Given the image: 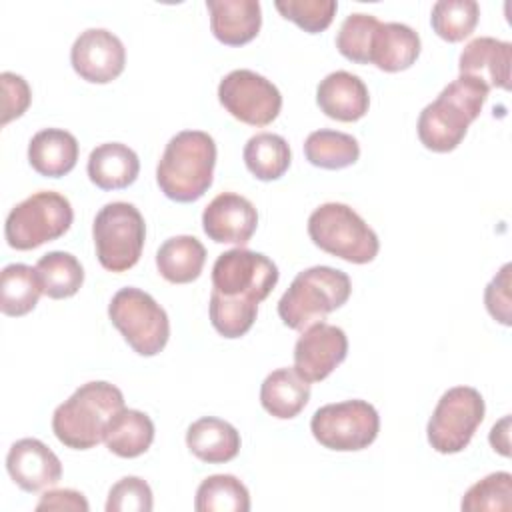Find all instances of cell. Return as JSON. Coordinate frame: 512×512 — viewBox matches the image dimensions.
Segmentation results:
<instances>
[{
    "mask_svg": "<svg viewBox=\"0 0 512 512\" xmlns=\"http://www.w3.org/2000/svg\"><path fill=\"white\" fill-rule=\"evenodd\" d=\"M306 160L324 170H340L352 166L360 158L358 140L338 130H316L310 132L304 142Z\"/></svg>",
    "mask_w": 512,
    "mask_h": 512,
    "instance_id": "29",
    "label": "cell"
},
{
    "mask_svg": "<svg viewBox=\"0 0 512 512\" xmlns=\"http://www.w3.org/2000/svg\"><path fill=\"white\" fill-rule=\"evenodd\" d=\"M352 282L346 272L332 266H312L296 274L278 302L280 320L292 330L322 322L350 298Z\"/></svg>",
    "mask_w": 512,
    "mask_h": 512,
    "instance_id": "4",
    "label": "cell"
},
{
    "mask_svg": "<svg viewBox=\"0 0 512 512\" xmlns=\"http://www.w3.org/2000/svg\"><path fill=\"white\" fill-rule=\"evenodd\" d=\"M420 56V36L416 30L402 22H380L374 42L370 64L384 72H400L410 68Z\"/></svg>",
    "mask_w": 512,
    "mask_h": 512,
    "instance_id": "23",
    "label": "cell"
},
{
    "mask_svg": "<svg viewBox=\"0 0 512 512\" xmlns=\"http://www.w3.org/2000/svg\"><path fill=\"white\" fill-rule=\"evenodd\" d=\"M256 226L258 212L254 204L236 192L218 194L202 212V228L218 244L244 246L250 242Z\"/></svg>",
    "mask_w": 512,
    "mask_h": 512,
    "instance_id": "15",
    "label": "cell"
},
{
    "mask_svg": "<svg viewBox=\"0 0 512 512\" xmlns=\"http://www.w3.org/2000/svg\"><path fill=\"white\" fill-rule=\"evenodd\" d=\"M6 470L24 492L50 488L62 478L60 458L38 438L16 440L8 450Z\"/></svg>",
    "mask_w": 512,
    "mask_h": 512,
    "instance_id": "16",
    "label": "cell"
},
{
    "mask_svg": "<svg viewBox=\"0 0 512 512\" xmlns=\"http://www.w3.org/2000/svg\"><path fill=\"white\" fill-rule=\"evenodd\" d=\"M316 102L328 118L356 122L366 116L370 94L360 76L346 70H336L320 80L316 88Z\"/></svg>",
    "mask_w": 512,
    "mask_h": 512,
    "instance_id": "18",
    "label": "cell"
},
{
    "mask_svg": "<svg viewBox=\"0 0 512 512\" xmlns=\"http://www.w3.org/2000/svg\"><path fill=\"white\" fill-rule=\"evenodd\" d=\"M316 442L336 452L368 448L380 432V416L366 400H344L318 408L310 420Z\"/></svg>",
    "mask_w": 512,
    "mask_h": 512,
    "instance_id": "10",
    "label": "cell"
},
{
    "mask_svg": "<svg viewBox=\"0 0 512 512\" xmlns=\"http://www.w3.org/2000/svg\"><path fill=\"white\" fill-rule=\"evenodd\" d=\"M216 142L208 132L182 130L172 136L156 168V182L174 202H196L212 186Z\"/></svg>",
    "mask_w": 512,
    "mask_h": 512,
    "instance_id": "2",
    "label": "cell"
},
{
    "mask_svg": "<svg viewBox=\"0 0 512 512\" xmlns=\"http://www.w3.org/2000/svg\"><path fill=\"white\" fill-rule=\"evenodd\" d=\"M186 446L202 462L224 464L238 456L240 434L230 422L204 416L188 426Z\"/></svg>",
    "mask_w": 512,
    "mask_h": 512,
    "instance_id": "22",
    "label": "cell"
},
{
    "mask_svg": "<svg viewBox=\"0 0 512 512\" xmlns=\"http://www.w3.org/2000/svg\"><path fill=\"white\" fill-rule=\"evenodd\" d=\"M74 72L92 84L116 80L126 64L122 40L106 28H88L80 32L70 50Z\"/></svg>",
    "mask_w": 512,
    "mask_h": 512,
    "instance_id": "14",
    "label": "cell"
},
{
    "mask_svg": "<svg viewBox=\"0 0 512 512\" xmlns=\"http://www.w3.org/2000/svg\"><path fill=\"white\" fill-rule=\"evenodd\" d=\"M460 508L464 512H508L512 508V474L492 472L472 484Z\"/></svg>",
    "mask_w": 512,
    "mask_h": 512,
    "instance_id": "35",
    "label": "cell"
},
{
    "mask_svg": "<svg viewBox=\"0 0 512 512\" xmlns=\"http://www.w3.org/2000/svg\"><path fill=\"white\" fill-rule=\"evenodd\" d=\"M154 440V422L148 414L122 408L106 426L104 442L108 450L120 458H136L144 454Z\"/></svg>",
    "mask_w": 512,
    "mask_h": 512,
    "instance_id": "26",
    "label": "cell"
},
{
    "mask_svg": "<svg viewBox=\"0 0 512 512\" xmlns=\"http://www.w3.org/2000/svg\"><path fill=\"white\" fill-rule=\"evenodd\" d=\"M34 268L42 284V292L52 300L74 296L84 282V268L70 252H48L36 262Z\"/></svg>",
    "mask_w": 512,
    "mask_h": 512,
    "instance_id": "30",
    "label": "cell"
},
{
    "mask_svg": "<svg viewBox=\"0 0 512 512\" xmlns=\"http://www.w3.org/2000/svg\"><path fill=\"white\" fill-rule=\"evenodd\" d=\"M380 26V20L372 14L354 12L346 16L336 34L338 52L356 64H370L374 34Z\"/></svg>",
    "mask_w": 512,
    "mask_h": 512,
    "instance_id": "34",
    "label": "cell"
},
{
    "mask_svg": "<svg viewBox=\"0 0 512 512\" xmlns=\"http://www.w3.org/2000/svg\"><path fill=\"white\" fill-rule=\"evenodd\" d=\"M74 220L70 200L54 190H40L18 202L4 224L10 248L32 250L68 232Z\"/></svg>",
    "mask_w": 512,
    "mask_h": 512,
    "instance_id": "6",
    "label": "cell"
},
{
    "mask_svg": "<svg viewBox=\"0 0 512 512\" xmlns=\"http://www.w3.org/2000/svg\"><path fill=\"white\" fill-rule=\"evenodd\" d=\"M512 44L492 36L470 40L458 58V70L464 76L482 80L488 88H510Z\"/></svg>",
    "mask_w": 512,
    "mask_h": 512,
    "instance_id": "17",
    "label": "cell"
},
{
    "mask_svg": "<svg viewBox=\"0 0 512 512\" xmlns=\"http://www.w3.org/2000/svg\"><path fill=\"white\" fill-rule=\"evenodd\" d=\"M308 236L324 252L352 264H368L380 250L376 232L348 204L326 202L308 218Z\"/></svg>",
    "mask_w": 512,
    "mask_h": 512,
    "instance_id": "5",
    "label": "cell"
},
{
    "mask_svg": "<svg viewBox=\"0 0 512 512\" xmlns=\"http://www.w3.org/2000/svg\"><path fill=\"white\" fill-rule=\"evenodd\" d=\"M154 506L152 490L138 476L120 478L108 492L106 512H150Z\"/></svg>",
    "mask_w": 512,
    "mask_h": 512,
    "instance_id": "37",
    "label": "cell"
},
{
    "mask_svg": "<svg viewBox=\"0 0 512 512\" xmlns=\"http://www.w3.org/2000/svg\"><path fill=\"white\" fill-rule=\"evenodd\" d=\"M42 284L36 268L28 264H8L0 274V310L6 316H24L38 304Z\"/></svg>",
    "mask_w": 512,
    "mask_h": 512,
    "instance_id": "27",
    "label": "cell"
},
{
    "mask_svg": "<svg viewBox=\"0 0 512 512\" xmlns=\"http://www.w3.org/2000/svg\"><path fill=\"white\" fill-rule=\"evenodd\" d=\"M310 400V382L302 380L294 368H278L270 372L260 386L262 408L280 420L298 416Z\"/></svg>",
    "mask_w": 512,
    "mask_h": 512,
    "instance_id": "24",
    "label": "cell"
},
{
    "mask_svg": "<svg viewBox=\"0 0 512 512\" xmlns=\"http://www.w3.org/2000/svg\"><path fill=\"white\" fill-rule=\"evenodd\" d=\"M92 236L102 268L110 272H126L140 260L146 240V224L134 204L110 202L96 214Z\"/></svg>",
    "mask_w": 512,
    "mask_h": 512,
    "instance_id": "7",
    "label": "cell"
},
{
    "mask_svg": "<svg viewBox=\"0 0 512 512\" xmlns=\"http://www.w3.org/2000/svg\"><path fill=\"white\" fill-rule=\"evenodd\" d=\"M122 408L120 388L104 380L86 382L54 410L52 430L66 448L90 450L104 440L108 422Z\"/></svg>",
    "mask_w": 512,
    "mask_h": 512,
    "instance_id": "3",
    "label": "cell"
},
{
    "mask_svg": "<svg viewBox=\"0 0 512 512\" xmlns=\"http://www.w3.org/2000/svg\"><path fill=\"white\" fill-rule=\"evenodd\" d=\"M274 6L286 20L310 34L326 30L338 10V2L334 0H276Z\"/></svg>",
    "mask_w": 512,
    "mask_h": 512,
    "instance_id": "36",
    "label": "cell"
},
{
    "mask_svg": "<svg viewBox=\"0 0 512 512\" xmlns=\"http://www.w3.org/2000/svg\"><path fill=\"white\" fill-rule=\"evenodd\" d=\"M194 508L198 512H248V488L232 474H214L200 482Z\"/></svg>",
    "mask_w": 512,
    "mask_h": 512,
    "instance_id": "31",
    "label": "cell"
},
{
    "mask_svg": "<svg viewBox=\"0 0 512 512\" xmlns=\"http://www.w3.org/2000/svg\"><path fill=\"white\" fill-rule=\"evenodd\" d=\"M210 30L226 46H242L254 40L262 26L258 0H206Z\"/></svg>",
    "mask_w": 512,
    "mask_h": 512,
    "instance_id": "19",
    "label": "cell"
},
{
    "mask_svg": "<svg viewBox=\"0 0 512 512\" xmlns=\"http://www.w3.org/2000/svg\"><path fill=\"white\" fill-rule=\"evenodd\" d=\"M508 428H510V416H504L498 424L490 430V444L496 452L502 456H510V442H508Z\"/></svg>",
    "mask_w": 512,
    "mask_h": 512,
    "instance_id": "41",
    "label": "cell"
},
{
    "mask_svg": "<svg viewBox=\"0 0 512 512\" xmlns=\"http://www.w3.org/2000/svg\"><path fill=\"white\" fill-rule=\"evenodd\" d=\"M206 262V248L194 236L180 234L162 242L156 252V266L164 280L188 284L196 280Z\"/></svg>",
    "mask_w": 512,
    "mask_h": 512,
    "instance_id": "25",
    "label": "cell"
},
{
    "mask_svg": "<svg viewBox=\"0 0 512 512\" xmlns=\"http://www.w3.org/2000/svg\"><path fill=\"white\" fill-rule=\"evenodd\" d=\"M88 178L102 190H122L134 184L140 172L138 154L122 142L96 146L88 156Z\"/></svg>",
    "mask_w": 512,
    "mask_h": 512,
    "instance_id": "21",
    "label": "cell"
},
{
    "mask_svg": "<svg viewBox=\"0 0 512 512\" xmlns=\"http://www.w3.org/2000/svg\"><path fill=\"white\" fill-rule=\"evenodd\" d=\"M244 164L262 182L278 180L290 166L292 152L288 142L280 134L260 132L252 136L244 146Z\"/></svg>",
    "mask_w": 512,
    "mask_h": 512,
    "instance_id": "28",
    "label": "cell"
},
{
    "mask_svg": "<svg viewBox=\"0 0 512 512\" xmlns=\"http://www.w3.org/2000/svg\"><path fill=\"white\" fill-rule=\"evenodd\" d=\"M510 264H504L500 272L490 280V284L484 290V304L486 310L494 320H498L504 326H510V308H512V296H510Z\"/></svg>",
    "mask_w": 512,
    "mask_h": 512,
    "instance_id": "39",
    "label": "cell"
},
{
    "mask_svg": "<svg viewBox=\"0 0 512 512\" xmlns=\"http://www.w3.org/2000/svg\"><path fill=\"white\" fill-rule=\"evenodd\" d=\"M276 282V264L268 256L248 248L238 246L222 252L212 266V290L256 304L268 298Z\"/></svg>",
    "mask_w": 512,
    "mask_h": 512,
    "instance_id": "11",
    "label": "cell"
},
{
    "mask_svg": "<svg viewBox=\"0 0 512 512\" xmlns=\"http://www.w3.org/2000/svg\"><path fill=\"white\" fill-rule=\"evenodd\" d=\"M78 160V140L62 128H44L28 144L30 166L46 178H60L72 172Z\"/></svg>",
    "mask_w": 512,
    "mask_h": 512,
    "instance_id": "20",
    "label": "cell"
},
{
    "mask_svg": "<svg viewBox=\"0 0 512 512\" xmlns=\"http://www.w3.org/2000/svg\"><path fill=\"white\" fill-rule=\"evenodd\" d=\"M490 88L460 74L434 102L426 104L418 118V138L432 152H452L464 140L468 126L480 116Z\"/></svg>",
    "mask_w": 512,
    "mask_h": 512,
    "instance_id": "1",
    "label": "cell"
},
{
    "mask_svg": "<svg viewBox=\"0 0 512 512\" xmlns=\"http://www.w3.org/2000/svg\"><path fill=\"white\" fill-rule=\"evenodd\" d=\"M218 100L236 120L250 126L274 122L282 108L280 90L254 70H232L218 84Z\"/></svg>",
    "mask_w": 512,
    "mask_h": 512,
    "instance_id": "12",
    "label": "cell"
},
{
    "mask_svg": "<svg viewBox=\"0 0 512 512\" xmlns=\"http://www.w3.org/2000/svg\"><path fill=\"white\" fill-rule=\"evenodd\" d=\"M110 322L140 356H156L170 338L166 310L140 288H120L108 304Z\"/></svg>",
    "mask_w": 512,
    "mask_h": 512,
    "instance_id": "8",
    "label": "cell"
},
{
    "mask_svg": "<svg viewBox=\"0 0 512 512\" xmlns=\"http://www.w3.org/2000/svg\"><path fill=\"white\" fill-rule=\"evenodd\" d=\"M484 398L472 386L446 390L426 426L430 446L440 454L462 452L484 420Z\"/></svg>",
    "mask_w": 512,
    "mask_h": 512,
    "instance_id": "9",
    "label": "cell"
},
{
    "mask_svg": "<svg viewBox=\"0 0 512 512\" xmlns=\"http://www.w3.org/2000/svg\"><path fill=\"white\" fill-rule=\"evenodd\" d=\"M88 500L82 492L70 488H54L42 494L36 510H72V512H88Z\"/></svg>",
    "mask_w": 512,
    "mask_h": 512,
    "instance_id": "40",
    "label": "cell"
},
{
    "mask_svg": "<svg viewBox=\"0 0 512 512\" xmlns=\"http://www.w3.org/2000/svg\"><path fill=\"white\" fill-rule=\"evenodd\" d=\"M480 18L476 0H438L432 6V30L446 42H460L468 38Z\"/></svg>",
    "mask_w": 512,
    "mask_h": 512,
    "instance_id": "32",
    "label": "cell"
},
{
    "mask_svg": "<svg viewBox=\"0 0 512 512\" xmlns=\"http://www.w3.org/2000/svg\"><path fill=\"white\" fill-rule=\"evenodd\" d=\"M348 354L346 332L328 322H314L296 340L294 370L306 382L328 378Z\"/></svg>",
    "mask_w": 512,
    "mask_h": 512,
    "instance_id": "13",
    "label": "cell"
},
{
    "mask_svg": "<svg viewBox=\"0 0 512 512\" xmlns=\"http://www.w3.org/2000/svg\"><path fill=\"white\" fill-rule=\"evenodd\" d=\"M0 86H2V120L0 124L6 126L10 120L20 118L32 100V90L28 82L14 72H2L0 74Z\"/></svg>",
    "mask_w": 512,
    "mask_h": 512,
    "instance_id": "38",
    "label": "cell"
},
{
    "mask_svg": "<svg viewBox=\"0 0 512 512\" xmlns=\"http://www.w3.org/2000/svg\"><path fill=\"white\" fill-rule=\"evenodd\" d=\"M208 312H210V322L220 336L240 338L252 328L258 314V304L246 298L224 296L212 290Z\"/></svg>",
    "mask_w": 512,
    "mask_h": 512,
    "instance_id": "33",
    "label": "cell"
}]
</instances>
